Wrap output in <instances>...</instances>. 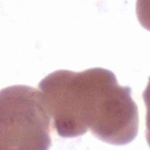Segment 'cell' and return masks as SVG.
I'll list each match as a JSON object with an SVG mask.
<instances>
[{"mask_svg":"<svg viewBox=\"0 0 150 150\" xmlns=\"http://www.w3.org/2000/svg\"><path fill=\"white\" fill-rule=\"evenodd\" d=\"M39 89L61 137H77L90 130L103 142L121 145L138 134V111L131 89L120 86L109 70H58L43 78Z\"/></svg>","mask_w":150,"mask_h":150,"instance_id":"obj_1","label":"cell"},{"mask_svg":"<svg viewBox=\"0 0 150 150\" xmlns=\"http://www.w3.org/2000/svg\"><path fill=\"white\" fill-rule=\"evenodd\" d=\"M0 106L1 149H49L52 117L39 90L25 85L2 88Z\"/></svg>","mask_w":150,"mask_h":150,"instance_id":"obj_2","label":"cell"}]
</instances>
